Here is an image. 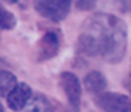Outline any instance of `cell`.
I'll return each mask as SVG.
<instances>
[{
    "instance_id": "obj_1",
    "label": "cell",
    "mask_w": 131,
    "mask_h": 112,
    "mask_svg": "<svg viewBox=\"0 0 131 112\" xmlns=\"http://www.w3.org/2000/svg\"><path fill=\"white\" fill-rule=\"evenodd\" d=\"M128 49L126 23L107 12H96L82 25L77 37V51L86 56H100L107 63H119Z\"/></svg>"
},
{
    "instance_id": "obj_2",
    "label": "cell",
    "mask_w": 131,
    "mask_h": 112,
    "mask_svg": "<svg viewBox=\"0 0 131 112\" xmlns=\"http://www.w3.org/2000/svg\"><path fill=\"white\" fill-rule=\"evenodd\" d=\"M72 2L73 0H33V5L42 18L60 23L68 16Z\"/></svg>"
},
{
    "instance_id": "obj_3",
    "label": "cell",
    "mask_w": 131,
    "mask_h": 112,
    "mask_svg": "<svg viewBox=\"0 0 131 112\" xmlns=\"http://www.w3.org/2000/svg\"><path fill=\"white\" fill-rule=\"evenodd\" d=\"M60 84L61 89L65 91V96H67V102L70 105L72 110H79L81 107V81L75 74L72 72H63L60 75Z\"/></svg>"
},
{
    "instance_id": "obj_4",
    "label": "cell",
    "mask_w": 131,
    "mask_h": 112,
    "mask_svg": "<svg viewBox=\"0 0 131 112\" xmlns=\"http://www.w3.org/2000/svg\"><path fill=\"white\" fill-rule=\"evenodd\" d=\"M96 103L105 112H131V98L121 93H101L96 96Z\"/></svg>"
},
{
    "instance_id": "obj_5",
    "label": "cell",
    "mask_w": 131,
    "mask_h": 112,
    "mask_svg": "<svg viewBox=\"0 0 131 112\" xmlns=\"http://www.w3.org/2000/svg\"><path fill=\"white\" fill-rule=\"evenodd\" d=\"M60 44H61V37L58 32H54V30L46 32L40 37L39 46H37V54H35L37 60L46 61V60L54 58L58 54V51H60Z\"/></svg>"
},
{
    "instance_id": "obj_6",
    "label": "cell",
    "mask_w": 131,
    "mask_h": 112,
    "mask_svg": "<svg viewBox=\"0 0 131 112\" xmlns=\"http://www.w3.org/2000/svg\"><path fill=\"white\" fill-rule=\"evenodd\" d=\"M31 98H33V91H31L30 86L25 84V82H18L16 88L7 95L5 100H7V107H9L10 110L19 112V110H23V109L28 107V103L31 102Z\"/></svg>"
},
{
    "instance_id": "obj_7",
    "label": "cell",
    "mask_w": 131,
    "mask_h": 112,
    "mask_svg": "<svg viewBox=\"0 0 131 112\" xmlns=\"http://www.w3.org/2000/svg\"><path fill=\"white\" fill-rule=\"evenodd\" d=\"M84 86L89 93H94V95H101L107 88V79L105 75L98 70H91L86 74L84 77Z\"/></svg>"
},
{
    "instance_id": "obj_8",
    "label": "cell",
    "mask_w": 131,
    "mask_h": 112,
    "mask_svg": "<svg viewBox=\"0 0 131 112\" xmlns=\"http://www.w3.org/2000/svg\"><path fill=\"white\" fill-rule=\"evenodd\" d=\"M26 109H28V112H52V105L44 95H33V98Z\"/></svg>"
},
{
    "instance_id": "obj_9",
    "label": "cell",
    "mask_w": 131,
    "mask_h": 112,
    "mask_svg": "<svg viewBox=\"0 0 131 112\" xmlns=\"http://www.w3.org/2000/svg\"><path fill=\"white\" fill-rule=\"evenodd\" d=\"M16 84H18V81H16V77L9 70L0 72V93H2L4 98H7V95L16 88Z\"/></svg>"
},
{
    "instance_id": "obj_10",
    "label": "cell",
    "mask_w": 131,
    "mask_h": 112,
    "mask_svg": "<svg viewBox=\"0 0 131 112\" xmlns=\"http://www.w3.org/2000/svg\"><path fill=\"white\" fill-rule=\"evenodd\" d=\"M0 26H2V30H12L16 26V18L7 9L0 11Z\"/></svg>"
},
{
    "instance_id": "obj_11",
    "label": "cell",
    "mask_w": 131,
    "mask_h": 112,
    "mask_svg": "<svg viewBox=\"0 0 131 112\" xmlns=\"http://www.w3.org/2000/svg\"><path fill=\"white\" fill-rule=\"evenodd\" d=\"M112 4L121 12H131V0H112Z\"/></svg>"
},
{
    "instance_id": "obj_12",
    "label": "cell",
    "mask_w": 131,
    "mask_h": 112,
    "mask_svg": "<svg viewBox=\"0 0 131 112\" xmlns=\"http://www.w3.org/2000/svg\"><path fill=\"white\" fill-rule=\"evenodd\" d=\"M75 5H77V9H81V11H91L96 5V2L94 0H75Z\"/></svg>"
},
{
    "instance_id": "obj_13",
    "label": "cell",
    "mask_w": 131,
    "mask_h": 112,
    "mask_svg": "<svg viewBox=\"0 0 131 112\" xmlns=\"http://www.w3.org/2000/svg\"><path fill=\"white\" fill-rule=\"evenodd\" d=\"M4 2H7V4H18L19 0H4Z\"/></svg>"
}]
</instances>
